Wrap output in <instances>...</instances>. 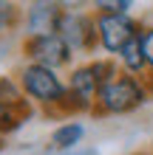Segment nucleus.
I'll list each match as a JSON object with an SVG mask.
<instances>
[{"label":"nucleus","mask_w":153,"mask_h":155,"mask_svg":"<svg viewBox=\"0 0 153 155\" xmlns=\"http://www.w3.org/2000/svg\"><path fill=\"white\" fill-rule=\"evenodd\" d=\"M153 87L148 79H139V76H130L125 71H116L102 85L99 96H96V104H94V116H128L133 110H139L142 104L150 99Z\"/></svg>","instance_id":"3"},{"label":"nucleus","mask_w":153,"mask_h":155,"mask_svg":"<svg viewBox=\"0 0 153 155\" xmlns=\"http://www.w3.org/2000/svg\"><path fill=\"white\" fill-rule=\"evenodd\" d=\"M48 155H96V150H71V152H48Z\"/></svg>","instance_id":"15"},{"label":"nucleus","mask_w":153,"mask_h":155,"mask_svg":"<svg viewBox=\"0 0 153 155\" xmlns=\"http://www.w3.org/2000/svg\"><path fill=\"white\" fill-rule=\"evenodd\" d=\"M0 104L14 110V113H20L23 118H31V113H34V104L23 93L17 76H0Z\"/></svg>","instance_id":"9"},{"label":"nucleus","mask_w":153,"mask_h":155,"mask_svg":"<svg viewBox=\"0 0 153 155\" xmlns=\"http://www.w3.org/2000/svg\"><path fill=\"white\" fill-rule=\"evenodd\" d=\"M3 150H6V138L0 135V152H3Z\"/></svg>","instance_id":"16"},{"label":"nucleus","mask_w":153,"mask_h":155,"mask_svg":"<svg viewBox=\"0 0 153 155\" xmlns=\"http://www.w3.org/2000/svg\"><path fill=\"white\" fill-rule=\"evenodd\" d=\"M116 65H119V71H125V74H130V76L148 79V62H145V51H142V34L133 37L119 54H116Z\"/></svg>","instance_id":"10"},{"label":"nucleus","mask_w":153,"mask_h":155,"mask_svg":"<svg viewBox=\"0 0 153 155\" xmlns=\"http://www.w3.org/2000/svg\"><path fill=\"white\" fill-rule=\"evenodd\" d=\"M116 71H119V65L111 57H94L88 62L74 65L68 74V102H65L62 116L74 118L77 113H94V104H96L102 85Z\"/></svg>","instance_id":"1"},{"label":"nucleus","mask_w":153,"mask_h":155,"mask_svg":"<svg viewBox=\"0 0 153 155\" xmlns=\"http://www.w3.org/2000/svg\"><path fill=\"white\" fill-rule=\"evenodd\" d=\"M65 12L62 3L37 0L23 8V37H40V34H57L60 17Z\"/></svg>","instance_id":"7"},{"label":"nucleus","mask_w":153,"mask_h":155,"mask_svg":"<svg viewBox=\"0 0 153 155\" xmlns=\"http://www.w3.org/2000/svg\"><path fill=\"white\" fill-rule=\"evenodd\" d=\"M133 3L130 0H94L91 12L94 14H130Z\"/></svg>","instance_id":"12"},{"label":"nucleus","mask_w":153,"mask_h":155,"mask_svg":"<svg viewBox=\"0 0 153 155\" xmlns=\"http://www.w3.org/2000/svg\"><path fill=\"white\" fill-rule=\"evenodd\" d=\"M20 54L23 62L31 65H43L51 71H62V68H74V51L68 48V42L60 34H40V37H23L20 42Z\"/></svg>","instance_id":"5"},{"label":"nucleus","mask_w":153,"mask_h":155,"mask_svg":"<svg viewBox=\"0 0 153 155\" xmlns=\"http://www.w3.org/2000/svg\"><path fill=\"white\" fill-rule=\"evenodd\" d=\"M82 138H85V124L77 121V118H65V121H60L51 130L48 150L51 152H71V150H77L82 144Z\"/></svg>","instance_id":"8"},{"label":"nucleus","mask_w":153,"mask_h":155,"mask_svg":"<svg viewBox=\"0 0 153 155\" xmlns=\"http://www.w3.org/2000/svg\"><path fill=\"white\" fill-rule=\"evenodd\" d=\"M23 25V8L17 3H9V0H0V37L17 31Z\"/></svg>","instance_id":"11"},{"label":"nucleus","mask_w":153,"mask_h":155,"mask_svg":"<svg viewBox=\"0 0 153 155\" xmlns=\"http://www.w3.org/2000/svg\"><path fill=\"white\" fill-rule=\"evenodd\" d=\"M29 121V118H23L20 113H14V110H9V107H3L0 104V135H12V133H17L20 127Z\"/></svg>","instance_id":"13"},{"label":"nucleus","mask_w":153,"mask_h":155,"mask_svg":"<svg viewBox=\"0 0 153 155\" xmlns=\"http://www.w3.org/2000/svg\"><path fill=\"white\" fill-rule=\"evenodd\" d=\"M17 82H20L23 93L29 96L31 104L43 107L51 116H62L68 102V79L60 74V71L43 68V65H31V62H23L17 68Z\"/></svg>","instance_id":"2"},{"label":"nucleus","mask_w":153,"mask_h":155,"mask_svg":"<svg viewBox=\"0 0 153 155\" xmlns=\"http://www.w3.org/2000/svg\"><path fill=\"white\" fill-rule=\"evenodd\" d=\"M142 51H145V62H148V82L153 87V25L142 28Z\"/></svg>","instance_id":"14"},{"label":"nucleus","mask_w":153,"mask_h":155,"mask_svg":"<svg viewBox=\"0 0 153 155\" xmlns=\"http://www.w3.org/2000/svg\"><path fill=\"white\" fill-rule=\"evenodd\" d=\"M94 20H96L99 48L111 59H116V54H119L133 37H139L142 28H145L133 14H94Z\"/></svg>","instance_id":"6"},{"label":"nucleus","mask_w":153,"mask_h":155,"mask_svg":"<svg viewBox=\"0 0 153 155\" xmlns=\"http://www.w3.org/2000/svg\"><path fill=\"white\" fill-rule=\"evenodd\" d=\"M57 34L68 42V48L74 51V57H91V54L99 48L96 20H94V12H88V8L65 6V12L60 17Z\"/></svg>","instance_id":"4"}]
</instances>
